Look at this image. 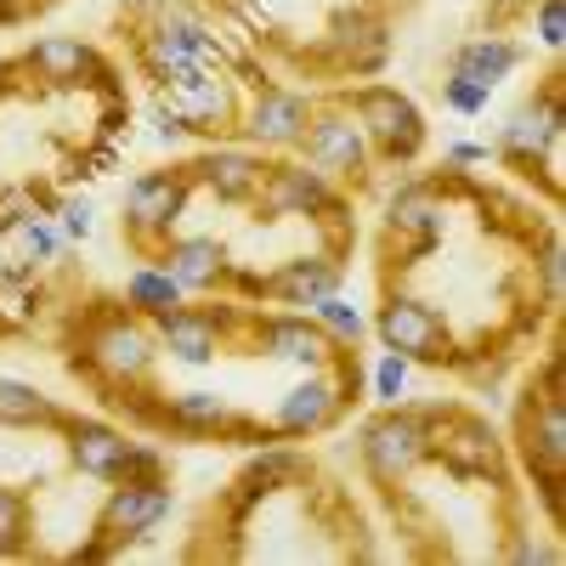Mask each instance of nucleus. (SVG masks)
I'll return each mask as SVG.
<instances>
[{
    "mask_svg": "<svg viewBox=\"0 0 566 566\" xmlns=\"http://www.w3.org/2000/svg\"><path fill=\"white\" fill-rule=\"evenodd\" d=\"M522 453H527V470L544 488V504L555 515L560 510V476H566V402H560V391H538V402L527 408Z\"/></svg>",
    "mask_w": 566,
    "mask_h": 566,
    "instance_id": "nucleus-1",
    "label": "nucleus"
},
{
    "mask_svg": "<svg viewBox=\"0 0 566 566\" xmlns=\"http://www.w3.org/2000/svg\"><path fill=\"white\" fill-rule=\"evenodd\" d=\"M352 108H357L363 136H368L380 154H391V159H413V154L424 148V119H419V108L402 97V91H391V85H368V91H357V97H352Z\"/></svg>",
    "mask_w": 566,
    "mask_h": 566,
    "instance_id": "nucleus-2",
    "label": "nucleus"
},
{
    "mask_svg": "<svg viewBox=\"0 0 566 566\" xmlns=\"http://www.w3.org/2000/svg\"><path fill=\"white\" fill-rule=\"evenodd\" d=\"M431 453V424H424L419 413H380L363 431V459H368V470L380 482H397V476H408V470Z\"/></svg>",
    "mask_w": 566,
    "mask_h": 566,
    "instance_id": "nucleus-3",
    "label": "nucleus"
},
{
    "mask_svg": "<svg viewBox=\"0 0 566 566\" xmlns=\"http://www.w3.org/2000/svg\"><path fill=\"white\" fill-rule=\"evenodd\" d=\"M165 80L170 85L159 97V114H170L176 125H193V130H221V119L232 114V91L210 69H176Z\"/></svg>",
    "mask_w": 566,
    "mask_h": 566,
    "instance_id": "nucleus-4",
    "label": "nucleus"
},
{
    "mask_svg": "<svg viewBox=\"0 0 566 566\" xmlns=\"http://www.w3.org/2000/svg\"><path fill=\"white\" fill-rule=\"evenodd\" d=\"M187 210V181L170 170H148L125 187V221L136 239H154V232H170Z\"/></svg>",
    "mask_w": 566,
    "mask_h": 566,
    "instance_id": "nucleus-5",
    "label": "nucleus"
},
{
    "mask_svg": "<svg viewBox=\"0 0 566 566\" xmlns=\"http://www.w3.org/2000/svg\"><path fill=\"white\" fill-rule=\"evenodd\" d=\"M80 363H91L97 374H108V380H136V374H148V368H154V340L142 335L136 323L108 317V323L97 328V335L85 340Z\"/></svg>",
    "mask_w": 566,
    "mask_h": 566,
    "instance_id": "nucleus-6",
    "label": "nucleus"
},
{
    "mask_svg": "<svg viewBox=\"0 0 566 566\" xmlns=\"http://www.w3.org/2000/svg\"><path fill=\"white\" fill-rule=\"evenodd\" d=\"M374 335L386 340V352H402L408 363H413V357H442V352H437V346H442L437 312L424 306V301H408V295H397V301L380 306V317H374Z\"/></svg>",
    "mask_w": 566,
    "mask_h": 566,
    "instance_id": "nucleus-7",
    "label": "nucleus"
},
{
    "mask_svg": "<svg viewBox=\"0 0 566 566\" xmlns=\"http://www.w3.org/2000/svg\"><path fill=\"white\" fill-rule=\"evenodd\" d=\"M170 488L165 482H119V493L108 499L103 510V538H142V533H154L165 515H170Z\"/></svg>",
    "mask_w": 566,
    "mask_h": 566,
    "instance_id": "nucleus-8",
    "label": "nucleus"
},
{
    "mask_svg": "<svg viewBox=\"0 0 566 566\" xmlns=\"http://www.w3.org/2000/svg\"><path fill=\"white\" fill-rule=\"evenodd\" d=\"M312 130L301 136L306 154L317 170H335V176H357L368 165V136L363 125H352L346 114H323V119H306Z\"/></svg>",
    "mask_w": 566,
    "mask_h": 566,
    "instance_id": "nucleus-9",
    "label": "nucleus"
},
{
    "mask_svg": "<svg viewBox=\"0 0 566 566\" xmlns=\"http://www.w3.org/2000/svg\"><path fill=\"white\" fill-rule=\"evenodd\" d=\"M306 119H312V108H306L301 91L266 85L261 97H255V108H250V136L266 142V148H290V142L306 136Z\"/></svg>",
    "mask_w": 566,
    "mask_h": 566,
    "instance_id": "nucleus-10",
    "label": "nucleus"
},
{
    "mask_svg": "<svg viewBox=\"0 0 566 566\" xmlns=\"http://www.w3.org/2000/svg\"><path fill=\"white\" fill-rule=\"evenodd\" d=\"M266 210L272 216H323V210H335V187L323 181V170L283 165L266 181Z\"/></svg>",
    "mask_w": 566,
    "mask_h": 566,
    "instance_id": "nucleus-11",
    "label": "nucleus"
},
{
    "mask_svg": "<svg viewBox=\"0 0 566 566\" xmlns=\"http://www.w3.org/2000/svg\"><path fill=\"white\" fill-rule=\"evenodd\" d=\"M340 408H346L340 386H335V380H323V374H312V380H301L290 397L277 402V431H290V437H312V431H323V424L335 419Z\"/></svg>",
    "mask_w": 566,
    "mask_h": 566,
    "instance_id": "nucleus-12",
    "label": "nucleus"
},
{
    "mask_svg": "<svg viewBox=\"0 0 566 566\" xmlns=\"http://www.w3.org/2000/svg\"><path fill=\"white\" fill-rule=\"evenodd\" d=\"M29 69L45 74L52 85H80V80H108L103 57L91 52V45L80 34H52V40H40L34 52H29Z\"/></svg>",
    "mask_w": 566,
    "mask_h": 566,
    "instance_id": "nucleus-13",
    "label": "nucleus"
},
{
    "mask_svg": "<svg viewBox=\"0 0 566 566\" xmlns=\"http://www.w3.org/2000/svg\"><path fill=\"white\" fill-rule=\"evenodd\" d=\"M261 352L277 357V363L323 368L328 352H335V340H328L317 323H306V317H272V323H261Z\"/></svg>",
    "mask_w": 566,
    "mask_h": 566,
    "instance_id": "nucleus-14",
    "label": "nucleus"
},
{
    "mask_svg": "<svg viewBox=\"0 0 566 566\" xmlns=\"http://www.w3.org/2000/svg\"><path fill=\"white\" fill-rule=\"evenodd\" d=\"M560 130H566V108H560V97L549 91L544 103H527L522 114L504 125V148L515 159H538L544 148H555V142H560Z\"/></svg>",
    "mask_w": 566,
    "mask_h": 566,
    "instance_id": "nucleus-15",
    "label": "nucleus"
},
{
    "mask_svg": "<svg viewBox=\"0 0 566 566\" xmlns=\"http://www.w3.org/2000/svg\"><path fill=\"white\" fill-rule=\"evenodd\" d=\"M159 340H165L170 357H181V363H210V357H216V340H221V317H216V312H187V306H176V312L159 317Z\"/></svg>",
    "mask_w": 566,
    "mask_h": 566,
    "instance_id": "nucleus-16",
    "label": "nucleus"
},
{
    "mask_svg": "<svg viewBox=\"0 0 566 566\" xmlns=\"http://www.w3.org/2000/svg\"><path fill=\"white\" fill-rule=\"evenodd\" d=\"M69 453H74V464L85 470V476L114 482V470L125 459V437L114 431V424H103V419H74L69 424Z\"/></svg>",
    "mask_w": 566,
    "mask_h": 566,
    "instance_id": "nucleus-17",
    "label": "nucleus"
},
{
    "mask_svg": "<svg viewBox=\"0 0 566 566\" xmlns=\"http://www.w3.org/2000/svg\"><path fill=\"white\" fill-rule=\"evenodd\" d=\"M431 448H442V459L459 470V476H476V470L493 464V431L482 419H464V413L442 419V437H431Z\"/></svg>",
    "mask_w": 566,
    "mask_h": 566,
    "instance_id": "nucleus-18",
    "label": "nucleus"
},
{
    "mask_svg": "<svg viewBox=\"0 0 566 566\" xmlns=\"http://www.w3.org/2000/svg\"><path fill=\"white\" fill-rule=\"evenodd\" d=\"M261 290L277 295V301H290V306H312L328 290H340V272H335V261H283Z\"/></svg>",
    "mask_w": 566,
    "mask_h": 566,
    "instance_id": "nucleus-19",
    "label": "nucleus"
},
{
    "mask_svg": "<svg viewBox=\"0 0 566 566\" xmlns=\"http://www.w3.org/2000/svg\"><path fill=\"white\" fill-rule=\"evenodd\" d=\"M386 221H391V232H413V255L437 250V239H442V205L431 199V187H402Z\"/></svg>",
    "mask_w": 566,
    "mask_h": 566,
    "instance_id": "nucleus-20",
    "label": "nucleus"
},
{
    "mask_svg": "<svg viewBox=\"0 0 566 566\" xmlns=\"http://www.w3.org/2000/svg\"><path fill=\"white\" fill-rule=\"evenodd\" d=\"M515 63H522V45H510V40H499V34H482V40H464L459 52H453V74H464V80H476V85H499Z\"/></svg>",
    "mask_w": 566,
    "mask_h": 566,
    "instance_id": "nucleus-21",
    "label": "nucleus"
},
{
    "mask_svg": "<svg viewBox=\"0 0 566 566\" xmlns=\"http://www.w3.org/2000/svg\"><path fill=\"white\" fill-rule=\"evenodd\" d=\"M199 181H210L221 199H255L261 193V159H250L239 148H216L199 159Z\"/></svg>",
    "mask_w": 566,
    "mask_h": 566,
    "instance_id": "nucleus-22",
    "label": "nucleus"
},
{
    "mask_svg": "<svg viewBox=\"0 0 566 566\" xmlns=\"http://www.w3.org/2000/svg\"><path fill=\"white\" fill-rule=\"evenodd\" d=\"M165 272L181 283V290H210V283L227 272V261H221L216 239H181V244L165 250Z\"/></svg>",
    "mask_w": 566,
    "mask_h": 566,
    "instance_id": "nucleus-23",
    "label": "nucleus"
},
{
    "mask_svg": "<svg viewBox=\"0 0 566 566\" xmlns=\"http://www.w3.org/2000/svg\"><path fill=\"white\" fill-rule=\"evenodd\" d=\"M301 470V459L290 453V448H272V453H261L244 476H239V493H232V515H250L266 493H277V482H290Z\"/></svg>",
    "mask_w": 566,
    "mask_h": 566,
    "instance_id": "nucleus-24",
    "label": "nucleus"
},
{
    "mask_svg": "<svg viewBox=\"0 0 566 566\" xmlns=\"http://www.w3.org/2000/svg\"><path fill=\"white\" fill-rule=\"evenodd\" d=\"M165 419L176 424V431H205V437H216V431H232V408L216 397V391H181V397H170L165 402Z\"/></svg>",
    "mask_w": 566,
    "mask_h": 566,
    "instance_id": "nucleus-25",
    "label": "nucleus"
},
{
    "mask_svg": "<svg viewBox=\"0 0 566 566\" xmlns=\"http://www.w3.org/2000/svg\"><path fill=\"white\" fill-rule=\"evenodd\" d=\"M125 295H130V306H136V312L165 317V312H176V306H181V283H176L165 266H136V272L125 277Z\"/></svg>",
    "mask_w": 566,
    "mask_h": 566,
    "instance_id": "nucleus-26",
    "label": "nucleus"
},
{
    "mask_svg": "<svg viewBox=\"0 0 566 566\" xmlns=\"http://www.w3.org/2000/svg\"><path fill=\"white\" fill-rule=\"evenodd\" d=\"M63 413L52 408V397L23 386V380H0V424H57Z\"/></svg>",
    "mask_w": 566,
    "mask_h": 566,
    "instance_id": "nucleus-27",
    "label": "nucleus"
},
{
    "mask_svg": "<svg viewBox=\"0 0 566 566\" xmlns=\"http://www.w3.org/2000/svg\"><path fill=\"white\" fill-rule=\"evenodd\" d=\"M312 317H317V328L328 340H363V312L352 306V301H340V290H328L323 301H312Z\"/></svg>",
    "mask_w": 566,
    "mask_h": 566,
    "instance_id": "nucleus-28",
    "label": "nucleus"
},
{
    "mask_svg": "<svg viewBox=\"0 0 566 566\" xmlns=\"http://www.w3.org/2000/svg\"><path fill=\"white\" fill-rule=\"evenodd\" d=\"M114 482H165V453L154 442H125V459L114 470Z\"/></svg>",
    "mask_w": 566,
    "mask_h": 566,
    "instance_id": "nucleus-29",
    "label": "nucleus"
},
{
    "mask_svg": "<svg viewBox=\"0 0 566 566\" xmlns=\"http://www.w3.org/2000/svg\"><path fill=\"white\" fill-rule=\"evenodd\" d=\"M23 533H29V504H23V493L0 488V555H18V549H23Z\"/></svg>",
    "mask_w": 566,
    "mask_h": 566,
    "instance_id": "nucleus-30",
    "label": "nucleus"
},
{
    "mask_svg": "<svg viewBox=\"0 0 566 566\" xmlns=\"http://www.w3.org/2000/svg\"><path fill=\"white\" fill-rule=\"evenodd\" d=\"M442 97H448V108H453V114H482L493 91H488V85H476V80H464V74H448V80H442Z\"/></svg>",
    "mask_w": 566,
    "mask_h": 566,
    "instance_id": "nucleus-31",
    "label": "nucleus"
},
{
    "mask_svg": "<svg viewBox=\"0 0 566 566\" xmlns=\"http://www.w3.org/2000/svg\"><path fill=\"white\" fill-rule=\"evenodd\" d=\"M52 216H57V227H63V239H91V227H97V210H91L85 199H57L52 205Z\"/></svg>",
    "mask_w": 566,
    "mask_h": 566,
    "instance_id": "nucleus-32",
    "label": "nucleus"
},
{
    "mask_svg": "<svg viewBox=\"0 0 566 566\" xmlns=\"http://www.w3.org/2000/svg\"><path fill=\"white\" fill-rule=\"evenodd\" d=\"M402 386H408V357H402V352H386V363L374 368V397H380V402H397Z\"/></svg>",
    "mask_w": 566,
    "mask_h": 566,
    "instance_id": "nucleus-33",
    "label": "nucleus"
},
{
    "mask_svg": "<svg viewBox=\"0 0 566 566\" xmlns=\"http://www.w3.org/2000/svg\"><path fill=\"white\" fill-rule=\"evenodd\" d=\"M538 40L549 45V52H560V40H566V0H538Z\"/></svg>",
    "mask_w": 566,
    "mask_h": 566,
    "instance_id": "nucleus-34",
    "label": "nucleus"
},
{
    "mask_svg": "<svg viewBox=\"0 0 566 566\" xmlns=\"http://www.w3.org/2000/svg\"><path fill=\"white\" fill-rule=\"evenodd\" d=\"M18 232H23L29 261H52V255H57V232H52V227H40V221H18Z\"/></svg>",
    "mask_w": 566,
    "mask_h": 566,
    "instance_id": "nucleus-35",
    "label": "nucleus"
},
{
    "mask_svg": "<svg viewBox=\"0 0 566 566\" xmlns=\"http://www.w3.org/2000/svg\"><path fill=\"white\" fill-rule=\"evenodd\" d=\"M538 272H544V301L555 306V301H560V244H555V239L544 244V261H538Z\"/></svg>",
    "mask_w": 566,
    "mask_h": 566,
    "instance_id": "nucleus-36",
    "label": "nucleus"
},
{
    "mask_svg": "<svg viewBox=\"0 0 566 566\" xmlns=\"http://www.w3.org/2000/svg\"><path fill=\"white\" fill-rule=\"evenodd\" d=\"M476 159H488V148H470V142H459V148H453V165H476Z\"/></svg>",
    "mask_w": 566,
    "mask_h": 566,
    "instance_id": "nucleus-37",
    "label": "nucleus"
},
{
    "mask_svg": "<svg viewBox=\"0 0 566 566\" xmlns=\"http://www.w3.org/2000/svg\"><path fill=\"white\" fill-rule=\"evenodd\" d=\"M125 7H148V0H125Z\"/></svg>",
    "mask_w": 566,
    "mask_h": 566,
    "instance_id": "nucleus-38",
    "label": "nucleus"
}]
</instances>
